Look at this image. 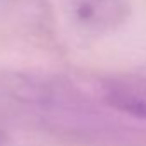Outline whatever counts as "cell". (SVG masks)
Wrapping results in <instances>:
<instances>
[{
  "instance_id": "obj_1",
  "label": "cell",
  "mask_w": 146,
  "mask_h": 146,
  "mask_svg": "<svg viewBox=\"0 0 146 146\" xmlns=\"http://www.w3.org/2000/svg\"><path fill=\"white\" fill-rule=\"evenodd\" d=\"M129 16L127 0H70V17L74 24L93 35L119 28Z\"/></svg>"
},
{
  "instance_id": "obj_2",
  "label": "cell",
  "mask_w": 146,
  "mask_h": 146,
  "mask_svg": "<svg viewBox=\"0 0 146 146\" xmlns=\"http://www.w3.org/2000/svg\"><path fill=\"white\" fill-rule=\"evenodd\" d=\"M103 100L108 107L146 122L144 81H110L103 86Z\"/></svg>"
},
{
  "instance_id": "obj_3",
  "label": "cell",
  "mask_w": 146,
  "mask_h": 146,
  "mask_svg": "<svg viewBox=\"0 0 146 146\" xmlns=\"http://www.w3.org/2000/svg\"><path fill=\"white\" fill-rule=\"evenodd\" d=\"M0 143H2V132H0Z\"/></svg>"
}]
</instances>
